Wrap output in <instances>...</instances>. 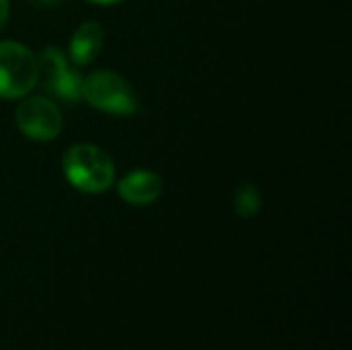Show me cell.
<instances>
[{
	"mask_svg": "<svg viewBox=\"0 0 352 350\" xmlns=\"http://www.w3.org/2000/svg\"><path fill=\"white\" fill-rule=\"evenodd\" d=\"M87 2H93V4H101V6H111V4H120L122 0H87Z\"/></svg>",
	"mask_w": 352,
	"mask_h": 350,
	"instance_id": "obj_10",
	"label": "cell"
},
{
	"mask_svg": "<svg viewBox=\"0 0 352 350\" xmlns=\"http://www.w3.org/2000/svg\"><path fill=\"white\" fill-rule=\"evenodd\" d=\"M37 4H54V2H58V0H35Z\"/></svg>",
	"mask_w": 352,
	"mask_h": 350,
	"instance_id": "obj_11",
	"label": "cell"
},
{
	"mask_svg": "<svg viewBox=\"0 0 352 350\" xmlns=\"http://www.w3.org/2000/svg\"><path fill=\"white\" fill-rule=\"evenodd\" d=\"M260 206H262V194H260L258 186L252 182H243L235 190V198H233L235 212L243 219H250L260 210Z\"/></svg>",
	"mask_w": 352,
	"mask_h": 350,
	"instance_id": "obj_8",
	"label": "cell"
},
{
	"mask_svg": "<svg viewBox=\"0 0 352 350\" xmlns=\"http://www.w3.org/2000/svg\"><path fill=\"white\" fill-rule=\"evenodd\" d=\"M163 192V182L157 173L146 169H136L118 182V194L124 202L134 206H148L159 200Z\"/></svg>",
	"mask_w": 352,
	"mask_h": 350,
	"instance_id": "obj_6",
	"label": "cell"
},
{
	"mask_svg": "<svg viewBox=\"0 0 352 350\" xmlns=\"http://www.w3.org/2000/svg\"><path fill=\"white\" fill-rule=\"evenodd\" d=\"M8 19V0H0V29L6 25Z\"/></svg>",
	"mask_w": 352,
	"mask_h": 350,
	"instance_id": "obj_9",
	"label": "cell"
},
{
	"mask_svg": "<svg viewBox=\"0 0 352 350\" xmlns=\"http://www.w3.org/2000/svg\"><path fill=\"white\" fill-rule=\"evenodd\" d=\"M103 41H105V31L99 23H95V21L82 23L74 31V35L68 43V56L78 66L91 64L99 56Z\"/></svg>",
	"mask_w": 352,
	"mask_h": 350,
	"instance_id": "obj_7",
	"label": "cell"
},
{
	"mask_svg": "<svg viewBox=\"0 0 352 350\" xmlns=\"http://www.w3.org/2000/svg\"><path fill=\"white\" fill-rule=\"evenodd\" d=\"M82 99L111 116H132L138 109L134 89L111 70H95L82 80Z\"/></svg>",
	"mask_w": 352,
	"mask_h": 350,
	"instance_id": "obj_3",
	"label": "cell"
},
{
	"mask_svg": "<svg viewBox=\"0 0 352 350\" xmlns=\"http://www.w3.org/2000/svg\"><path fill=\"white\" fill-rule=\"evenodd\" d=\"M14 120L19 130L37 142L54 140L62 130V113L58 105L41 95L23 97V101L16 105Z\"/></svg>",
	"mask_w": 352,
	"mask_h": 350,
	"instance_id": "obj_4",
	"label": "cell"
},
{
	"mask_svg": "<svg viewBox=\"0 0 352 350\" xmlns=\"http://www.w3.org/2000/svg\"><path fill=\"white\" fill-rule=\"evenodd\" d=\"M39 80L37 56L23 43L0 41V97L23 99Z\"/></svg>",
	"mask_w": 352,
	"mask_h": 350,
	"instance_id": "obj_2",
	"label": "cell"
},
{
	"mask_svg": "<svg viewBox=\"0 0 352 350\" xmlns=\"http://www.w3.org/2000/svg\"><path fill=\"white\" fill-rule=\"evenodd\" d=\"M62 169L68 184L85 194H101L116 182L111 157L89 142H78L64 153Z\"/></svg>",
	"mask_w": 352,
	"mask_h": 350,
	"instance_id": "obj_1",
	"label": "cell"
},
{
	"mask_svg": "<svg viewBox=\"0 0 352 350\" xmlns=\"http://www.w3.org/2000/svg\"><path fill=\"white\" fill-rule=\"evenodd\" d=\"M39 76L43 78V89L66 103H76L82 99V74L68 66L66 56L58 47H45L39 58Z\"/></svg>",
	"mask_w": 352,
	"mask_h": 350,
	"instance_id": "obj_5",
	"label": "cell"
}]
</instances>
